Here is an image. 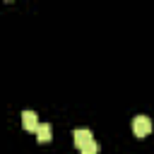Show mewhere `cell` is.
<instances>
[{"instance_id": "6da1fadb", "label": "cell", "mask_w": 154, "mask_h": 154, "mask_svg": "<svg viewBox=\"0 0 154 154\" xmlns=\"http://www.w3.org/2000/svg\"><path fill=\"white\" fill-rule=\"evenodd\" d=\"M132 132H135L137 137H147V135L152 132V120H149L147 116H135V120H132Z\"/></svg>"}, {"instance_id": "277c9868", "label": "cell", "mask_w": 154, "mask_h": 154, "mask_svg": "<svg viewBox=\"0 0 154 154\" xmlns=\"http://www.w3.org/2000/svg\"><path fill=\"white\" fill-rule=\"evenodd\" d=\"M51 137H53V128H51V123H41L38 130H36V140H38V142H51Z\"/></svg>"}, {"instance_id": "5b68a950", "label": "cell", "mask_w": 154, "mask_h": 154, "mask_svg": "<svg viewBox=\"0 0 154 154\" xmlns=\"http://www.w3.org/2000/svg\"><path fill=\"white\" fill-rule=\"evenodd\" d=\"M99 152H101V147H99V142H96V140H94V142H89L87 147H82V149H79V154H99Z\"/></svg>"}, {"instance_id": "7a4b0ae2", "label": "cell", "mask_w": 154, "mask_h": 154, "mask_svg": "<svg viewBox=\"0 0 154 154\" xmlns=\"http://www.w3.org/2000/svg\"><path fill=\"white\" fill-rule=\"evenodd\" d=\"M72 140H75L77 149H82V147H87L89 142H94V137H91V130H87V128H79V130H75V132H72Z\"/></svg>"}, {"instance_id": "3957f363", "label": "cell", "mask_w": 154, "mask_h": 154, "mask_svg": "<svg viewBox=\"0 0 154 154\" xmlns=\"http://www.w3.org/2000/svg\"><path fill=\"white\" fill-rule=\"evenodd\" d=\"M38 125H41V123H38V116H36L34 111H24V113H22V128H24V130L36 132Z\"/></svg>"}]
</instances>
